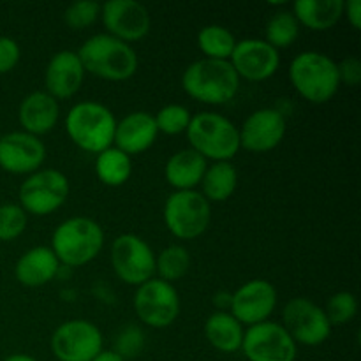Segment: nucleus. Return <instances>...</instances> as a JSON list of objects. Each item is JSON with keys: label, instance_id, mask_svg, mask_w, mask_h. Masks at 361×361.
I'll return each mask as SVG.
<instances>
[{"label": "nucleus", "instance_id": "obj_1", "mask_svg": "<svg viewBox=\"0 0 361 361\" xmlns=\"http://www.w3.org/2000/svg\"><path fill=\"white\" fill-rule=\"evenodd\" d=\"M76 53L85 73L106 81L130 80L140 66L136 49L108 34L92 35Z\"/></svg>", "mask_w": 361, "mask_h": 361}, {"label": "nucleus", "instance_id": "obj_2", "mask_svg": "<svg viewBox=\"0 0 361 361\" xmlns=\"http://www.w3.org/2000/svg\"><path fill=\"white\" fill-rule=\"evenodd\" d=\"M182 87L197 102L219 106L235 99L240 90V78L229 60L201 59L183 71Z\"/></svg>", "mask_w": 361, "mask_h": 361}, {"label": "nucleus", "instance_id": "obj_3", "mask_svg": "<svg viewBox=\"0 0 361 361\" xmlns=\"http://www.w3.org/2000/svg\"><path fill=\"white\" fill-rule=\"evenodd\" d=\"M104 247V231L90 217H71L51 235L49 249L66 268H80L94 261Z\"/></svg>", "mask_w": 361, "mask_h": 361}, {"label": "nucleus", "instance_id": "obj_4", "mask_svg": "<svg viewBox=\"0 0 361 361\" xmlns=\"http://www.w3.org/2000/svg\"><path fill=\"white\" fill-rule=\"evenodd\" d=\"M289 81L300 97L312 104L331 101L341 88L338 67L331 56L321 51H302L289 66Z\"/></svg>", "mask_w": 361, "mask_h": 361}, {"label": "nucleus", "instance_id": "obj_5", "mask_svg": "<svg viewBox=\"0 0 361 361\" xmlns=\"http://www.w3.org/2000/svg\"><path fill=\"white\" fill-rule=\"evenodd\" d=\"M116 118L108 106L95 101L76 102L66 115V133L80 150L101 154L113 147Z\"/></svg>", "mask_w": 361, "mask_h": 361}, {"label": "nucleus", "instance_id": "obj_6", "mask_svg": "<svg viewBox=\"0 0 361 361\" xmlns=\"http://www.w3.org/2000/svg\"><path fill=\"white\" fill-rule=\"evenodd\" d=\"M185 134L190 148L207 161L231 162L240 150L238 127L221 113L192 115Z\"/></svg>", "mask_w": 361, "mask_h": 361}, {"label": "nucleus", "instance_id": "obj_7", "mask_svg": "<svg viewBox=\"0 0 361 361\" xmlns=\"http://www.w3.org/2000/svg\"><path fill=\"white\" fill-rule=\"evenodd\" d=\"M164 224L178 240H196L210 226L212 208L200 190H175L164 203Z\"/></svg>", "mask_w": 361, "mask_h": 361}, {"label": "nucleus", "instance_id": "obj_8", "mask_svg": "<svg viewBox=\"0 0 361 361\" xmlns=\"http://www.w3.org/2000/svg\"><path fill=\"white\" fill-rule=\"evenodd\" d=\"M69 190V180L60 169H37L23 180L18 200L27 215L44 217L66 204Z\"/></svg>", "mask_w": 361, "mask_h": 361}, {"label": "nucleus", "instance_id": "obj_9", "mask_svg": "<svg viewBox=\"0 0 361 361\" xmlns=\"http://www.w3.org/2000/svg\"><path fill=\"white\" fill-rule=\"evenodd\" d=\"M282 326L296 345L316 348L324 344L331 335V324L323 307L303 296H296L286 303L282 310Z\"/></svg>", "mask_w": 361, "mask_h": 361}, {"label": "nucleus", "instance_id": "obj_10", "mask_svg": "<svg viewBox=\"0 0 361 361\" xmlns=\"http://www.w3.org/2000/svg\"><path fill=\"white\" fill-rule=\"evenodd\" d=\"M134 310L137 319L147 326L155 330L171 326L180 314L178 291L169 282L150 279L136 288Z\"/></svg>", "mask_w": 361, "mask_h": 361}, {"label": "nucleus", "instance_id": "obj_11", "mask_svg": "<svg viewBox=\"0 0 361 361\" xmlns=\"http://www.w3.org/2000/svg\"><path fill=\"white\" fill-rule=\"evenodd\" d=\"M111 267L129 286H141L155 275V252L141 236L126 233L113 240Z\"/></svg>", "mask_w": 361, "mask_h": 361}, {"label": "nucleus", "instance_id": "obj_12", "mask_svg": "<svg viewBox=\"0 0 361 361\" xmlns=\"http://www.w3.org/2000/svg\"><path fill=\"white\" fill-rule=\"evenodd\" d=\"M49 345L59 361H92L104 351V338L92 321L69 319L53 331Z\"/></svg>", "mask_w": 361, "mask_h": 361}, {"label": "nucleus", "instance_id": "obj_13", "mask_svg": "<svg viewBox=\"0 0 361 361\" xmlns=\"http://www.w3.org/2000/svg\"><path fill=\"white\" fill-rule=\"evenodd\" d=\"M240 351L249 361H296L298 345L282 324L264 321L247 328Z\"/></svg>", "mask_w": 361, "mask_h": 361}, {"label": "nucleus", "instance_id": "obj_14", "mask_svg": "<svg viewBox=\"0 0 361 361\" xmlns=\"http://www.w3.org/2000/svg\"><path fill=\"white\" fill-rule=\"evenodd\" d=\"M101 21L106 34L127 42H137L150 34L152 18L147 7L136 0H108L101 4Z\"/></svg>", "mask_w": 361, "mask_h": 361}, {"label": "nucleus", "instance_id": "obj_15", "mask_svg": "<svg viewBox=\"0 0 361 361\" xmlns=\"http://www.w3.org/2000/svg\"><path fill=\"white\" fill-rule=\"evenodd\" d=\"M277 289L271 282L252 279L231 293L229 314L247 328L264 323L270 321V316L277 309Z\"/></svg>", "mask_w": 361, "mask_h": 361}, {"label": "nucleus", "instance_id": "obj_16", "mask_svg": "<svg viewBox=\"0 0 361 361\" xmlns=\"http://www.w3.org/2000/svg\"><path fill=\"white\" fill-rule=\"evenodd\" d=\"M286 130H288V123L279 109H256L243 120L242 127H238L240 148L254 152V154L270 152L282 143Z\"/></svg>", "mask_w": 361, "mask_h": 361}, {"label": "nucleus", "instance_id": "obj_17", "mask_svg": "<svg viewBox=\"0 0 361 361\" xmlns=\"http://www.w3.org/2000/svg\"><path fill=\"white\" fill-rule=\"evenodd\" d=\"M229 63L240 80L264 81L281 67V53L264 39H242L236 41Z\"/></svg>", "mask_w": 361, "mask_h": 361}, {"label": "nucleus", "instance_id": "obj_18", "mask_svg": "<svg viewBox=\"0 0 361 361\" xmlns=\"http://www.w3.org/2000/svg\"><path fill=\"white\" fill-rule=\"evenodd\" d=\"M46 147L37 136L14 130L0 137V168L11 175H32L41 169Z\"/></svg>", "mask_w": 361, "mask_h": 361}, {"label": "nucleus", "instance_id": "obj_19", "mask_svg": "<svg viewBox=\"0 0 361 361\" xmlns=\"http://www.w3.org/2000/svg\"><path fill=\"white\" fill-rule=\"evenodd\" d=\"M85 69L76 51L62 49L49 59L44 71V92L56 101L71 99L80 92Z\"/></svg>", "mask_w": 361, "mask_h": 361}, {"label": "nucleus", "instance_id": "obj_20", "mask_svg": "<svg viewBox=\"0 0 361 361\" xmlns=\"http://www.w3.org/2000/svg\"><path fill=\"white\" fill-rule=\"evenodd\" d=\"M159 136L154 115L147 111H133L116 122L113 147L129 157L147 152Z\"/></svg>", "mask_w": 361, "mask_h": 361}, {"label": "nucleus", "instance_id": "obj_21", "mask_svg": "<svg viewBox=\"0 0 361 361\" xmlns=\"http://www.w3.org/2000/svg\"><path fill=\"white\" fill-rule=\"evenodd\" d=\"M60 118V106L56 99L44 90L30 92L18 108V122L23 133L32 136H42L51 133Z\"/></svg>", "mask_w": 361, "mask_h": 361}, {"label": "nucleus", "instance_id": "obj_22", "mask_svg": "<svg viewBox=\"0 0 361 361\" xmlns=\"http://www.w3.org/2000/svg\"><path fill=\"white\" fill-rule=\"evenodd\" d=\"M60 261L55 252L46 245H37L28 249L14 267V277L25 288H42L60 271Z\"/></svg>", "mask_w": 361, "mask_h": 361}, {"label": "nucleus", "instance_id": "obj_23", "mask_svg": "<svg viewBox=\"0 0 361 361\" xmlns=\"http://www.w3.org/2000/svg\"><path fill=\"white\" fill-rule=\"evenodd\" d=\"M208 161L201 157L192 148H185L168 159L164 168V176L175 190H196L203 180Z\"/></svg>", "mask_w": 361, "mask_h": 361}, {"label": "nucleus", "instance_id": "obj_24", "mask_svg": "<svg viewBox=\"0 0 361 361\" xmlns=\"http://www.w3.org/2000/svg\"><path fill=\"white\" fill-rule=\"evenodd\" d=\"M291 13L300 27L324 32L334 28L344 16V0H298L293 4Z\"/></svg>", "mask_w": 361, "mask_h": 361}, {"label": "nucleus", "instance_id": "obj_25", "mask_svg": "<svg viewBox=\"0 0 361 361\" xmlns=\"http://www.w3.org/2000/svg\"><path fill=\"white\" fill-rule=\"evenodd\" d=\"M245 328L229 312H214L204 321V337L217 351L231 355L240 351Z\"/></svg>", "mask_w": 361, "mask_h": 361}, {"label": "nucleus", "instance_id": "obj_26", "mask_svg": "<svg viewBox=\"0 0 361 361\" xmlns=\"http://www.w3.org/2000/svg\"><path fill=\"white\" fill-rule=\"evenodd\" d=\"M200 185L208 203H222L235 194L238 173L231 162H214L207 168Z\"/></svg>", "mask_w": 361, "mask_h": 361}, {"label": "nucleus", "instance_id": "obj_27", "mask_svg": "<svg viewBox=\"0 0 361 361\" xmlns=\"http://www.w3.org/2000/svg\"><path fill=\"white\" fill-rule=\"evenodd\" d=\"M95 175L108 187H120L133 175V159L122 150L109 147L95 155Z\"/></svg>", "mask_w": 361, "mask_h": 361}, {"label": "nucleus", "instance_id": "obj_28", "mask_svg": "<svg viewBox=\"0 0 361 361\" xmlns=\"http://www.w3.org/2000/svg\"><path fill=\"white\" fill-rule=\"evenodd\" d=\"M235 46V34L222 25H207L197 34V48L204 59L229 60Z\"/></svg>", "mask_w": 361, "mask_h": 361}, {"label": "nucleus", "instance_id": "obj_29", "mask_svg": "<svg viewBox=\"0 0 361 361\" xmlns=\"http://www.w3.org/2000/svg\"><path fill=\"white\" fill-rule=\"evenodd\" d=\"M190 268V254L183 245H169L155 256V274L161 281L173 282L180 281Z\"/></svg>", "mask_w": 361, "mask_h": 361}, {"label": "nucleus", "instance_id": "obj_30", "mask_svg": "<svg viewBox=\"0 0 361 361\" xmlns=\"http://www.w3.org/2000/svg\"><path fill=\"white\" fill-rule=\"evenodd\" d=\"M300 35V23L291 11H277L268 20L264 28V41L275 49L289 48Z\"/></svg>", "mask_w": 361, "mask_h": 361}, {"label": "nucleus", "instance_id": "obj_31", "mask_svg": "<svg viewBox=\"0 0 361 361\" xmlns=\"http://www.w3.org/2000/svg\"><path fill=\"white\" fill-rule=\"evenodd\" d=\"M190 118H192V115L182 104H166L154 116L157 130L166 136H178V134L185 133Z\"/></svg>", "mask_w": 361, "mask_h": 361}, {"label": "nucleus", "instance_id": "obj_32", "mask_svg": "<svg viewBox=\"0 0 361 361\" xmlns=\"http://www.w3.org/2000/svg\"><path fill=\"white\" fill-rule=\"evenodd\" d=\"M356 312H358V300L351 291L335 293L328 298L326 307H324V314H326L331 328L348 324L349 321L355 319Z\"/></svg>", "mask_w": 361, "mask_h": 361}, {"label": "nucleus", "instance_id": "obj_33", "mask_svg": "<svg viewBox=\"0 0 361 361\" xmlns=\"http://www.w3.org/2000/svg\"><path fill=\"white\" fill-rule=\"evenodd\" d=\"M28 215L20 204H0V242H13L27 229Z\"/></svg>", "mask_w": 361, "mask_h": 361}, {"label": "nucleus", "instance_id": "obj_34", "mask_svg": "<svg viewBox=\"0 0 361 361\" xmlns=\"http://www.w3.org/2000/svg\"><path fill=\"white\" fill-rule=\"evenodd\" d=\"M101 16V4L92 0H78L63 11V21L73 30H83L94 25Z\"/></svg>", "mask_w": 361, "mask_h": 361}, {"label": "nucleus", "instance_id": "obj_35", "mask_svg": "<svg viewBox=\"0 0 361 361\" xmlns=\"http://www.w3.org/2000/svg\"><path fill=\"white\" fill-rule=\"evenodd\" d=\"M145 345V335L140 328L136 326H127L123 328L118 334L115 341V349L113 351L118 356H122L123 360L134 358V356L140 355L143 351Z\"/></svg>", "mask_w": 361, "mask_h": 361}, {"label": "nucleus", "instance_id": "obj_36", "mask_svg": "<svg viewBox=\"0 0 361 361\" xmlns=\"http://www.w3.org/2000/svg\"><path fill=\"white\" fill-rule=\"evenodd\" d=\"M21 59V48L13 37L0 35V74H7L18 66Z\"/></svg>", "mask_w": 361, "mask_h": 361}, {"label": "nucleus", "instance_id": "obj_37", "mask_svg": "<svg viewBox=\"0 0 361 361\" xmlns=\"http://www.w3.org/2000/svg\"><path fill=\"white\" fill-rule=\"evenodd\" d=\"M337 67L341 85L345 83L349 87H356L361 81V62L356 56H348L341 63H337Z\"/></svg>", "mask_w": 361, "mask_h": 361}, {"label": "nucleus", "instance_id": "obj_38", "mask_svg": "<svg viewBox=\"0 0 361 361\" xmlns=\"http://www.w3.org/2000/svg\"><path fill=\"white\" fill-rule=\"evenodd\" d=\"M344 14L348 16L349 25H351L355 30H360V27H361V2L360 0H349V2H344Z\"/></svg>", "mask_w": 361, "mask_h": 361}, {"label": "nucleus", "instance_id": "obj_39", "mask_svg": "<svg viewBox=\"0 0 361 361\" xmlns=\"http://www.w3.org/2000/svg\"><path fill=\"white\" fill-rule=\"evenodd\" d=\"M215 307L219 309V312H229V305H231V293H217L214 298Z\"/></svg>", "mask_w": 361, "mask_h": 361}, {"label": "nucleus", "instance_id": "obj_40", "mask_svg": "<svg viewBox=\"0 0 361 361\" xmlns=\"http://www.w3.org/2000/svg\"><path fill=\"white\" fill-rule=\"evenodd\" d=\"M92 361H126L122 356L116 355L115 351H101Z\"/></svg>", "mask_w": 361, "mask_h": 361}, {"label": "nucleus", "instance_id": "obj_41", "mask_svg": "<svg viewBox=\"0 0 361 361\" xmlns=\"http://www.w3.org/2000/svg\"><path fill=\"white\" fill-rule=\"evenodd\" d=\"M4 361H37L34 356L23 355V353H14V355H9L7 358H4Z\"/></svg>", "mask_w": 361, "mask_h": 361}, {"label": "nucleus", "instance_id": "obj_42", "mask_svg": "<svg viewBox=\"0 0 361 361\" xmlns=\"http://www.w3.org/2000/svg\"><path fill=\"white\" fill-rule=\"evenodd\" d=\"M0 137H2V134H0Z\"/></svg>", "mask_w": 361, "mask_h": 361}]
</instances>
